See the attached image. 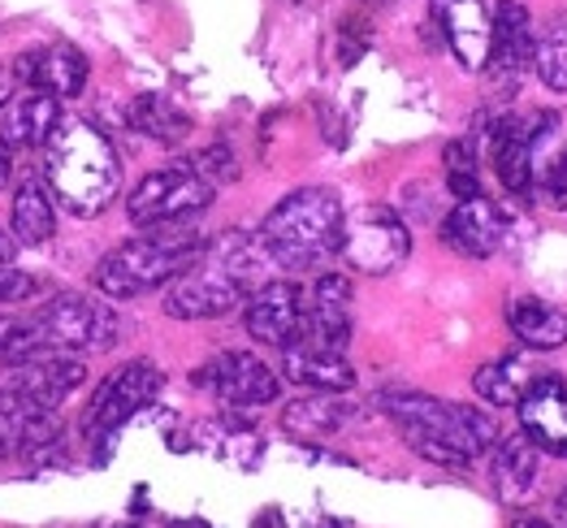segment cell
Wrapping results in <instances>:
<instances>
[{
	"instance_id": "d590c367",
	"label": "cell",
	"mask_w": 567,
	"mask_h": 528,
	"mask_svg": "<svg viewBox=\"0 0 567 528\" xmlns=\"http://www.w3.org/2000/svg\"><path fill=\"white\" fill-rule=\"evenodd\" d=\"M512 528H555V525H546V520H533V516H524V520H516Z\"/></svg>"
},
{
	"instance_id": "6da1fadb",
	"label": "cell",
	"mask_w": 567,
	"mask_h": 528,
	"mask_svg": "<svg viewBox=\"0 0 567 528\" xmlns=\"http://www.w3.org/2000/svg\"><path fill=\"white\" fill-rule=\"evenodd\" d=\"M265 269H278L260 235H226L208 242V251L190 265L178 282H169L165 312L174 321H217L238 312L251 290L265 287Z\"/></svg>"
},
{
	"instance_id": "1f68e13d",
	"label": "cell",
	"mask_w": 567,
	"mask_h": 528,
	"mask_svg": "<svg viewBox=\"0 0 567 528\" xmlns=\"http://www.w3.org/2000/svg\"><path fill=\"white\" fill-rule=\"evenodd\" d=\"M546 199L559 213H567V147L550 161V169H546Z\"/></svg>"
},
{
	"instance_id": "4316f807",
	"label": "cell",
	"mask_w": 567,
	"mask_h": 528,
	"mask_svg": "<svg viewBox=\"0 0 567 528\" xmlns=\"http://www.w3.org/2000/svg\"><path fill=\"white\" fill-rule=\"evenodd\" d=\"M533 70L550 92H567V13H550L533 35Z\"/></svg>"
},
{
	"instance_id": "cb8c5ba5",
	"label": "cell",
	"mask_w": 567,
	"mask_h": 528,
	"mask_svg": "<svg viewBox=\"0 0 567 528\" xmlns=\"http://www.w3.org/2000/svg\"><path fill=\"white\" fill-rule=\"evenodd\" d=\"M56 195L48 191L44 178H22L18 191H13V213H9V226H13V242L18 247H44L56 235V208H52Z\"/></svg>"
},
{
	"instance_id": "30bf717a",
	"label": "cell",
	"mask_w": 567,
	"mask_h": 528,
	"mask_svg": "<svg viewBox=\"0 0 567 528\" xmlns=\"http://www.w3.org/2000/svg\"><path fill=\"white\" fill-rule=\"evenodd\" d=\"M190 382L199 385V390H208L226 407H265V403H274L282 394L278 373L260 355H251V351H221V355H213L208 364H199L190 373Z\"/></svg>"
},
{
	"instance_id": "ba28073f",
	"label": "cell",
	"mask_w": 567,
	"mask_h": 528,
	"mask_svg": "<svg viewBox=\"0 0 567 528\" xmlns=\"http://www.w3.org/2000/svg\"><path fill=\"white\" fill-rule=\"evenodd\" d=\"M412 251V230L403 226V217L385 204H364V208H351L347 221H342V247L338 256L364 273V278H385L394 273Z\"/></svg>"
},
{
	"instance_id": "44dd1931",
	"label": "cell",
	"mask_w": 567,
	"mask_h": 528,
	"mask_svg": "<svg viewBox=\"0 0 567 528\" xmlns=\"http://www.w3.org/2000/svg\"><path fill=\"white\" fill-rule=\"evenodd\" d=\"M61 100L48 92H22L0 108V139L9 147H48V139L61 131Z\"/></svg>"
},
{
	"instance_id": "f546056e",
	"label": "cell",
	"mask_w": 567,
	"mask_h": 528,
	"mask_svg": "<svg viewBox=\"0 0 567 528\" xmlns=\"http://www.w3.org/2000/svg\"><path fill=\"white\" fill-rule=\"evenodd\" d=\"M446 187L455 199H473L481 195V178H476V156L468 139H455L446 147Z\"/></svg>"
},
{
	"instance_id": "7c38bea8",
	"label": "cell",
	"mask_w": 567,
	"mask_h": 528,
	"mask_svg": "<svg viewBox=\"0 0 567 528\" xmlns=\"http://www.w3.org/2000/svg\"><path fill=\"white\" fill-rule=\"evenodd\" d=\"M559 117L555 113H542L533 122L520 117H503L494 131H489V156H494V174L498 183L512 195H528L533 178H537V139L546 131H555Z\"/></svg>"
},
{
	"instance_id": "5b68a950",
	"label": "cell",
	"mask_w": 567,
	"mask_h": 528,
	"mask_svg": "<svg viewBox=\"0 0 567 528\" xmlns=\"http://www.w3.org/2000/svg\"><path fill=\"white\" fill-rule=\"evenodd\" d=\"M204 251L208 242L187 226L147 230L143 239L122 242L109 256H100V265L92 269V287L104 299H140L165 282H178Z\"/></svg>"
},
{
	"instance_id": "e0dca14e",
	"label": "cell",
	"mask_w": 567,
	"mask_h": 528,
	"mask_svg": "<svg viewBox=\"0 0 567 528\" xmlns=\"http://www.w3.org/2000/svg\"><path fill=\"white\" fill-rule=\"evenodd\" d=\"M56 433H61L56 407H44V403L0 385V455L44 451L48 442H56Z\"/></svg>"
},
{
	"instance_id": "8fae6325",
	"label": "cell",
	"mask_w": 567,
	"mask_h": 528,
	"mask_svg": "<svg viewBox=\"0 0 567 528\" xmlns=\"http://www.w3.org/2000/svg\"><path fill=\"white\" fill-rule=\"evenodd\" d=\"M243 325L247 334L265 346H290L299 342L308 330V294L295 287V282H265V287L251 290V299L243 303Z\"/></svg>"
},
{
	"instance_id": "d6a6232c",
	"label": "cell",
	"mask_w": 567,
	"mask_h": 528,
	"mask_svg": "<svg viewBox=\"0 0 567 528\" xmlns=\"http://www.w3.org/2000/svg\"><path fill=\"white\" fill-rule=\"evenodd\" d=\"M18 325H22V321H13V317H0V355L13 346V338H18Z\"/></svg>"
},
{
	"instance_id": "d4e9b609",
	"label": "cell",
	"mask_w": 567,
	"mask_h": 528,
	"mask_svg": "<svg viewBox=\"0 0 567 528\" xmlns=\"http://www.w3.org/2000/svg\"><path fill=\"white\" fill-rule=\"evenodd\" d=\"M507 330L528 351H559L567 346V312L542 303V299H512L507 303Z\"/></svg>"
},
{
	"instance_id": "83f0119b",
	"label": "cell",
	"mask_w": 567,
	"mask_h": 528,
	"mask_svg": "<svg viewBox=\"0 0 567 528\" xmlns=\"http://www.w3.org/2000/svg\"><path fill=\"white\" fill-rule=\"evenodd\" d=\"M528 385L533 382H528V369H524L520 355L489 360V364H481L473 373V390L485 403H494V407H516Z\"/></svg>"
},
{
	"instance_id": "d6986e66",
	"label": "cell",
	"mask_w": 567,
	"mask_h": 528,
	"mask_svg": "<svg viewBox=\"0 0 567 528\" xmlns=\"http://www.w3.org/2000/svg\"><path fill=\"white\" fill-rule=\"evenodd\" d=\"M13 74H18V83H27L35 92H48L56 100H74L87 87V56L74 44H52V49L22 56Z\"/></svg>"
},
{
	"instance_id": "f1b7e54d",
	"label": "cell",
	"mask_w": 567,
	"mask_h": 528,
	"mask_svg": "<svg viewBox=\"0 0 567 528\" xmlns=\"http://www.w3.org/2000/svg\"><path fill=\"white\" fill-rule=\"evenodd\" d=\"M351 407L338 398V394H312V398H299L286 407V429L290 433H308V437H321V433H338L347 425Z\"/></svg>"
},
{
	"instance_id": "7402d4cb",
	"label": "cell",
	"mask_w": 567,
	"mask_h": 528,
	"mask_svg": "<svg viewBox=\"0 0 567 528\" xmlns=\"http://www.w3.org/2000/svg\"><path fill=\"white\" fill-rule=\"evenodd\" d=\"M533 22H528V9L520 0H503L494 9V40H489V56H485V70L498 74V79H520V70L533 61Z\"/></svg>"
},
{
	"instance_id": "9a60e30c",
	"label": "cell",
	"mask_w": 567,
	"mask_h": 528,
	"mask_svg": "<svg viewBox=\"0 0 567 528\" xmlns=\"http://www.w3.org/2000/svg\"><path fill=\"white\" fill-rule=\"evenodd\" d=\"M507 235V217L494 199L473 195V199H455V208L442 217V242L468 260H485L503 247Z\"/></svg>"
},
{
	"instance_id": "7a4b0ae2",
	"label": "cell",
	"mask_w": 567,
	"mask_h": 528,
	"mask_svg": "<svg viewBox=\"0 0 567 528\" xmlns=\"http://www.w3.org/2000/svg\"><path fill=\"white\" fill-rule=\"evenodd\" d=\"M381 407L399 425L403 442L421 459H433L442 468H468L498 442V429L489 416H481L476 407H464V403H451V398L390 390V394H381Z\"/></svg>"
},
{
	"instance_id": "277c9868",
	"label": "cell",
	"mask_w": 567,
	"mask_h": 528,
	"mask_svg": "<svg viewBox=\"0 0 567 528\" xmlns=\"http://www.w3.org/2000/svg\"><path fill=\"white\" fill-rule=\"evenodd\" d=\"M347 208L330 187H299L260 221V242L282 273H308L342 247Z\"/></svg>"
},
{
	"instance_id": "2e32d148",
	"label": "cell",
	"mask_w": 567,
	"mask_h": 528,
	"mask_svg": "<svg viewBox=\"0 0 567 528\" xmlns=\"http://www.w3.org/2000/svg\"><path fill=\"white\" fill-rule=\"evenodd\" d=\"M516 412L520 429L537 442V451L567 459V385L559 377H533Z\"/></svg>"
},
{
	"instance_id": "4dcf8cb0",
	"label": "cell",
	"mask_w": 567,
	"mask_h": 528,
	"mask_svg": "<svg viewBox=\"0 0 567 528\" xmlns=\"http://www.w3.org/2000/svg\"><path fill=\"white\" fill-rule=\"evenodd\" d=\"M40 290L35 273H22V269H9L0 265V303H18V299H31Z\"/></svg>"
},
{
	"instance_id": "e575fe53",
	"label": "cell",
	"mask_w": 567,
	"mask_h": 528,
	"mask_svg": "<svg viewBox=\"0 0 567 528\" xmlns=\"http://www.w3.org/2000/svg\"><path fill=\"white\" fill-rule=\"evenodd\" d=\"M13 247H18V242L0 230V265H9V260H13Z\"/></svg>"
},
{
	"instance_id": "836d02e7",
	"label": "cell",
	"mask_w": 567,
	"mask_h": 528,
	"mask_svg": "<svg viewBox=\"0 0 567 528\" xmlns=\"http://www.w3.org/2000/svg\"><path fill=\"white\" fill-rule=\"evenodd\" d=\"M9 174H13V147L0 139V191L9 187Z\"/></svg>"
},
{
	"instance_id": "8d00e7d4",
	"label": "cell",
	"mask_w": 567,
	"mask_h": 528,
	"mask_svg": "<svg viewBox=\"0 0 567 528\" xmlns=\"http://www.w3.org/2000/svg\"><path fill=\"white\" fill-rule=\"evenodd\" d=\"M559 525L567 528V485L559 489Z\"/></svg>"
},
{
	"instance_id": "ac0fdd59",
	"label": "cell",
	"mask_w": 567,
	"mask_h": 528,
	"mask_svg": "<svg viewBox=\"0 0 567 528\" xmlns=\"http://www.w3.org/2000/svg\"><path fill=\"white\" fill-rule=\"evenodd\" d=\"M282 377L303 390H317V394H347L355 385V369L342 351L299 338V342L282 346Z\"/></svg>"
},
{
	"instance_id": "484cf974",
	"label": "cell",
	"mask_w": 567,
	"mask_h": 528,
	"mask_svg": "<svg viewBox=\"0 0 567 528\" xmlns=\"http://www.w3.org/2000/svg\"><path fill=\"white\" fill-rule=\"evenodd\" d=\"M126 122H131L140 135L156 139V144H183L190 135V117L169 96H140L131 104Z\"/></svg>"
},
{
	"instance_id": "4fadbf2b",
	"label": "cell",
	"mask_w": 567,
	"mask_h": 528,
	"mask_svg": "<svg viewBox=\"0 0 567 528\" xmlns=\"http://www.w3.org/2000/svg\"><path fill=\"white\" fill-rule=\"evenodd\" d=\"M87 382V364L74 360V355H56V351H35V355H22V360H9L0 385L44 403V407H61L74 390H83Z\"/></svg>"
},
{
	"instance_id": "8992f818",
	"label": "cell",
	"mask_w": 567,
	"mask_h": 528,
	"mask_svg": "<svg viewBox=\"0 0 567 528\" xmlns=\"http://www.w3.org/2000/svg\"><path fill=\"white\" fill-rule=\"evenodd\" d=\"M122 334V321L109 303H100L92 294H52L31 321L18 325L13 346L4 351V360H22L35 351H56V355H79V351H109Z\"/></svg>"
},
{
	"instance_id": "603a6c76",
	"label": "cell",
	"mask_w": 567,
	"mask_h": 528,
	"mask_svg": "<svg viewBox=\"0 0 567 528\" xmlns=\"http://www.w3.org/2000/svg\"><path fill=\"white\" fill-rule=\"evenodd\" d=\"M537 477H542V451L528 433H512L498 442L494 451V494L503 503H524L533 489H537Z\"/></svg>"
},
{
	"instance_id": "9c48e42d",
	"label": "cell",
	"mask_w": 567,
	"mask_h": 528,
	"mask_svg": "<svg viewBox=\"0 0 567 528\" xmlns=\"http://www.w3.org/2000/svg\"><path fill=\"white\" fill-rule=\"evenodd\" d=\"M161 385H165V373L152 360H131V364L113 369L92 394L87 416H83V433H87L95 451H104L131 416H140L143 407L161 394Z\"/></svg>"
},
{
	"instance_id": "3957f363",
	"label": "cell",
	"mask_w": 567,
	"mask_h": 528,
	"mask_svg": "<svg viewBox=\"0 0 567 528\" xmlns=\"http://www.w3.org/2000/svg\"><path fill=\"white\" fill-rule=\"evenodd\" d=\"M44 183L61 208L74 217H95L122 187V156L92 122H61L44 147Z\"/></svg>"
},
{
	"instance_id": "ffe728a7",
	"label": "cell",
	"mask_w": 567,
	"mask_h": 528,
	"mask_svg": "<svg viewBox=\"0 0 567 528\" xmlns=\"http://www.w3.org/2000/svg\"><path fill=\"white\" fill-rule=\"evenodd\" d=\"M308 342L342 351L351 342V278L342 273H321L308 294Z\"/></svg>"
},
{
	"instance_id": "5bb4252c",
	"label": "cell",
	"mask_w": 567,
	"mask_h": 528,
	"mask_svg": "<svg viewBox=\"0 0 567 528\" xmlns=\"http://www.w3.org/2000/svg\"><path fill=\"white\" fill-rule=\"evenodd\" d=\"M494 0H433V22L464 70H485L494 40Z\"/></svg>"
},
{
	"instance_id": "52a82bcc",
	"label": "cell",
	"mask_w": 567,
	"mask_h": 528,
	"mask_svg": "<svg viewBox=\"0 0 567 528\" xmlns=\"http://www.w3.org/2000/svg\"><path fill=\"white\" fill-rule=\"evenodd\" d=\"M217 195V183H208L195 165H165L152 169L126 199V217L140 230H174L199 217Z\"/></svg>"
}]
</instances>
